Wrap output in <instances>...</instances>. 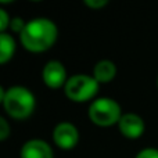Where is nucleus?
I'll return each mask as SVG.
<instances>
[{"label":"nucleus","instance_id":"nucleus-1","mask_svg":"<svg viewBox=\"0 0 158 158\" xmlns=\"http://www.w3.org/2000/svg\"><path fill=\"white\" fill-rule=\"evenodd\" d=\"M58 38V29L54 21L44 17L33 18L27 22L19 35L21 44L31 53H43L54 46Z\"/></svg>","mask_w":158,"mask_h":158},{"label":"nucleus","instance_id":"nucleus-2","mask_svg":"<svg viewBox=\"0 0 158 158\" xmlns=\"http://www.w3.org/2000/svg\"><path fill=\"white\" fill-rule=\"evenodd\" d=\"M3 107L13 119L24 121L29 118L36 108L35 94L28 87L21 85L11 86L6 90Z\"/></svg>","mask_w":158,"mask_h":158},{"label":"nucleus","instance_id":"nucleus-3","mask_svg":"<svg viewBox=\"0 0 158 158\" xmlns=\"http://www.w3.org/2000/svg\"><path fill=\"white\" fill-rule=\"evenodd\" d=\"M121 106L111 97H98L90 103L89 118L94 125L101 128H108L112 125H118L122 117Z\"/></svg>","mask_w":158,"mask_h":158},{"label":"nucleus","instance_id":"nucleus-4","mask_svg":"<svg viewBox=\"0 0 158 158\" xmlns=\"http://www.w3.org/2000/svg\"><path fill=\"white\" fill-rule=\"evenodd\" d=\"M98 85L100 83L93 78V75H72L64 86V93L74 103H86L94 100L98 93Z\"/></svg>","mask_w":158,"mask_h":158},{"label":"nucleus","instance_id":"nucleus-5","mask_svg":"<svg viewBox=\"0 0 158 158\" xmlns=\"http://www.w3.org/2000/svg\"><path fill=\"white\" fill-rule=\"evenodd\" d=\"M53 142L61 150H72L79 142V131L71 122H60L53 129Z\"/></svg>","mask_w":158,"mask_h":158},{"label":"nucleus","instance_id":"nucleus-6","mask_svg":"<svg viewBox=\"0 0 158 158\" xmlns=\"http://www.w3.org/2000/svg\"><path fill=\"white\" fill-rule=\"evenodd\" d=\"M42 79L44 85L50 89H61L65 86L68 77H67V69L61 61L52 60L43 67L42 69Z\"/></svg>","mask_w":158,"mask_h":158},{"label":"nucleus","instance_id":"nucleus-7","mask_svg":"<svg viewBox=\"0 0 158 158\" xmlns=\"http://www.w3.org/2000/svg\"><path fill=\"white\" fill-rule=\"evenodd\" d=\"M118 128H119V132L122 133V136H125L126 139L135 140L143 136L146 125L140 115L128 112V114H123L121 117L119 122H118Z\"/></svg>","mask_w":158,"mask_h":158},{"label":"nucleus","instance_id":"nucleus-8","mask_svg":"<svg viewBox=\"0 0 158 158\" xmlns=\"http://www.w3.org/2000/svg\"><path fill=\"white\" fill-rule=\"evenodd\" d=\"M19 158H54L52 146L42 139H31L22 144Z\"/></svg>","mask_w":158,"mask_h":158},{"label":"nucleus","instance_id":"nucleus-9","mask_svg":"<svg viewBox=\"0 0 158 158\" xmlns=\"http://www.w3.org/2000/svg\"><path fill=\"white\" fill-rule=\"evenodd\" d=\"M117 77V65L111 60H101L93 68V78L98 83H108Z\"/></svg>","mask_w":158,"mask_h":158},{"label":"nucleus","instance_id":"nucleus-10","mask_svg":"<svg viewBox=\"0 0 158 158\" xmlns=\"http://www.w3.org/2000/svg\"><path fill=\"white\" fill-rule=\"evenodd\" d=\"M15 40L13 35L4 32L0 33V65L8 63L15 54Z\"/></svg>","mask_w":158,"mask_h":158},{"label":"nucleus","instance_id":"nucleus-11","mask_svg":"<svg viewBox=\"0 0 158 158\" xmlns=\"http://www.w3.org/2000/svg\"><path fill=\"white\" fill-rule=\"evenodd\" d=\"M25 25H27V22H25L24 19L19 18V17H15V18H11L10 28H8V29H10L11 32H14V33L21 35L22 31H24V28H25Z\"/></svg>","mask_w":158,"mask_h":158},{"label":"nucleus","instance_id":"nucleus-12","mask_svg":"<svg viewBox=\"0 0 158 158\" xmlns=\"http://www.w3.org/2000/svg\"><path fill=\"white\" fill-rule=\"evenodd\" d=\"M10 22H11V18L8 15V13L4 8L0 7V33H4L10 28Z\"/></svg>","mask_w":158,"mask_h":158},{"label":"nucleus","instance_id":"nucleus-13","mask_svg":"<svg viewBox=\"0 0 158 158\" xmlns=\"http://www.w3.org/2000/svg\"><path fill=\"white\" fill-rule=\"evenodd\" d=\"M11 133V128H10V123L7 122L4 117L0 115V142L6 140Z\"/></svg>","mask_w":158,"mask_h":158},{"label":"nucleus","instance_id":"nucleus-14","mask_svg":"<svg viewBox=\"0 0 158 158\" xmlns=\"http://www.w3.org/2000/svg\"><path fill=\"white\" fill-rule=\"evenodd\" d=\"M136 158H158V148H153V147L143 148L142 151L137 153Z\"/></svg>","mask_w":158,"mask_h":158},{"label":"nucleus","instance_id":"nucleus-15","mask_svg":"<svg viewBox=\"0 0 158 158\" xmlns=\"http://www.w3.org/2000/svg\"><path fill=\"white\" fill-rule=\"evenodd\" d=\"M83 4L87 6L89 8H93V10H100V8L106 7L108 2L107 0H85Z\"/></svg>","mask_w":158,"mask_h":158},{"label":"nucleus","instance_id":"nucleus-16","mask_svg":"<svg viewBox=\"0 0 158 158\" xmlns=\"http://www.w3.org/2000/svg\"><path fill=\"white\" fill-rule=\"evenodd\" d=\"M6 90L7 89H4V87L0 85V104H3V101H4V96H6Z\"/></svg>","mask_w":158,"mask_h":158},{"label":"nucleus","instance_id":"nucleus-17","mask_svg":"<svg viewBox=\"0 0 158 158\" xmlns=\"http://www.w3.org/2000/svg\"><path fill=\"white\" fill-rule=\"evenodd\" d=\"M157 86H158V79H157Z\"/></svg>","mask_w":158,"mask_h":158}]
</instances>
